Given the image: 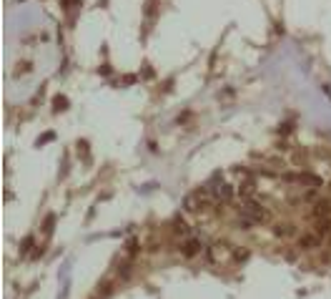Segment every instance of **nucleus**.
Listing matches in <instances>:
<instances>
[{"instance_id": "1", "label": "nucleus", "mask_w": 331, "mask_h": 299, "mask_svg": "<svg viewBox=\"0 0 331 299\" xmlns=\"http://www.w3.org/2000/svg\"><path fill=\"white\" fill-rule=\"evenodd\" d=\"M264 219H266V209H264L256 199H246V201H243L241 216H239L241 229H251V226H256L259 221H264Z\"/></svg>"}, {"instance_id": "2", "label": "nucleus", "mask_w": 331, "mask_h": 299, "mask_svg": "<svg viewBox=\"0 0 331 299\" xmlns=\"http://www.w3.org/2000/svg\"><path fill=\"white\" fill-rule=\"evenodd\" d=\"M209 189H211V194H213V201H216V204H223V201H231V199H234V186H231L228 181L216 179L209 183Z\"/></svg>"}, {"instance_id": "3", "label": "nucleus", "mask_w": 331, "mask_h": 299, "mask_svg": "<svg viewBox=\"0 0 331 299\" xmlns=\"http://www.w3.org/2000/svg\"><path fill=\"white\" fill-rule=\"evenodd\" d=\"M201 249H203V244L196 239V237H186V239L181 241V254H183V257H188V259L198 257V254H201Z\"/></svg>"}, {"instance_id": "4", "label": "nucleus", "mask_w": 331, "mask_h": 299, "mask_svg": "<svg viewBox=\"0 0 331 299\" xmlns=\"http://www.w3.org/2000/svg\"><path fill=\"white\" fill-rule=\"evenodd\" d=\"M311 216L319 221V219H331V201H316L314 209H311Z\"/></svg>"}, {"instance_id": "5", "label": "nucleus", "mask_w": 331, "mask_h": 299, "mask_svg": "<svg viewBox=\"0 0 331 299\" xmlns=\"http://www.w3.org/2000/svg\"><path fill=\"white\" fill-rule=\"evenodd\" d=\"M239 194L243 196V199H251V196L256 194V179H253V176H248V179H243V181H241Z\"/></svg>"}, {"instance_id": "6", "label": "nucleus", "mask_w": 331, "mask_h": 299, "mask_svg": "<svg viewBox=\"0 0 331 299\" xmlns=\"http://www.w3.org/2000/svg\"><path fill=\"white\" fill-rule=\"evenodd\" d=\"M319 244H321V237H319L316 232H311V234H306V237H301V239H299L301 249H316Z\"/></svg>"}, {"instance_id": "7", "label": "nucleus", "mask_w": 331, "mask_h": 299, "mask_svg": "<svg viewBox=\"0 0 331 299\" xmlns=\"http://www.w3.org/2000/svg\"><path fill=\"white\" fill-rule=\"evenodd\" d=\"M273 234H276V237H294V234H296V226H294V224H276V226H273Z\"/></svg>"}, {"instance_id": "8", "label": "nucleus", "mask_w": 331, "mask_h": 299, "mask_svg": "<svg viewBox=\"0 0 331 299\" xmlns=\"http://www.w3.org/2000/svg\"><path fill=\"white\" fill-rule=\"evenodd\" d=\"M173 234H179V237H191V226H188L183 219H176V221H173Z\"/></svg>"}, {"instance_id": "9", "label": "nucleus", "mask_w": 331, "mask_h": 299, "mask_svg": "<svg viewBox=\"0 0 331 299\" xmlns=\"http://www.w3.org/2000/svg\"><path fill=\"white\" fill-rule=\"evenodd\" d=\"M319 237H324V234H329L331 232V219H319L316 221V229H314Z\"/></svg>"}, {"instance_id": "10", "label": "nucleus", "mask_w": 331, "mask_h": 299, "mask_svg": "<svg viewBox=\"0 0 331 299\" xmlns=\"http://www.w3.org/2000/svg\"><path fill=\"white\" fill-rule=\"evenodd\" d=\"M53 103H56V111H65V108H68V98H65V96H56Z\"/></svg>"}, {"instance_id": "11", "label": "nucleus", "mask_w": 331, "mask_h": 299, "mask_svg": "<svg viewBox=\"0 0 331 299\" xmlns=\"http://www.w3.org/2000/svg\"><path fill=\"white\" fill-rule=\"evenodd\" d=\"M53 221H56V216H53V214L43 221V232H45V234H50V232H53Z\"/></svg>"}, {"instance_id": "12", "label": "nucleus", "mask_w": 331, "mask_h": 299, "mask_svg": "<svg viewBox=\"0 0 331 299\" xmlns=\"http://www.w3.org/2000/svg\"><path fill=\"white\" fill-rule=\"evenodd\" d=\"M324 93H326V96L331 98V83H326V86H324Z\"/></svg>"}]
</instances>
